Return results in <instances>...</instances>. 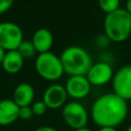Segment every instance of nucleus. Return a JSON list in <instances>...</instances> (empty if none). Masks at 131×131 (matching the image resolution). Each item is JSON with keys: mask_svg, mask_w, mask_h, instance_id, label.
I'll return each mask as SVG.
<instances>
[{"mask_svg": "<svg viewBox=\"0 0 131 131\" xmlns=\"http://www.w3.org/2000/svg\"><path fill=\"white\" fill-rule=\"evenodd\" d=\"M127 101L117 94L106 93L99 96L91 106L92 121L101 127H117L126 119Z\"/></svg>", "mask_w": 131, "mask_h": 131, "instance_id": "nucleus-1", "label": "nucleus"}, {"mask_svg": "<svg viewBox=\"0 0 131 131\" xmlns=\"http://www.w3.org/2000/svg\"><path fill=\"white\" fill-rule=\"evenodd\" d=\"M103 31L110 41L116 43L126 41L131 34V15L125 8H119L106 14L103 20Z\"/></svg>", "mask_w": 131, "mask_h": 131, "instance_id": "nucleus-2", "label": "nucleus"}, {"mask_svg": "<svg viewBox=\"0 0 131 131\" xmlns=\"http://www.w3.org/2000/svg\"><path fill=\"white\" fill-rule=\"evenodd\" d=\"M64 73L71 76H86L91 68L92 59L86 49L81 46H69L60 54Z\"/></svg>", "mask_w": 131, "mask_h": 131, "instance_id": "nucleus-3", "label": "nucleus"}, {"mask_svg": "<svg viewBox=\"0 0 131 131\" xmlns=\"http://www.w3.org/2000/svg\"><path fill=\"white\" fill-rule=\"evenodd\" d=\"M35 69L41 78L48 81H56L64 74L60 57L50 51L38 54L35 60Z\"/></svg>", "mask_w": 131, "mask_h": 131, "instance_id": "nucleus-4", "label": "nucleus"}, {"mask_svg": "<svg viewBox=\"0 0 131 131\" xmlns=\"http://www.w3.org/2000/svg\"><path fill=\"white\" fill-rule=\"evenodd\" d=\"M61 115L66 124L74 130L86 127L89 119L86 107L78 101L66 103L62 107Z\"/></svg>", "mask_w": 131, "mask_h": 131, "instance_id": "nucleus-5", "label": "nucleus"}, {"mask_svg": "<svg viewBox=\"0 0 131 131\" xmlns=\"http://www.w3.org/2000/svg\"><path fill=\"white\" fill-rule=\"evenodd\" d=\"M24 41L20 27L11 21L0 23V47L5 51L16 50Z\"/></svg>", "mask_w": 131, "mask_h": 131, "instance_id": "nucleus-6", "label": "nucleus"}, {"mask_svg": "<svg viewBox=\"0 0 131 131\" xmlns=\"http://www.w3.org/2000/svg\"><path fill=\"white\" fill-rule=\"evenodd\" d=\"M114 93L128 101L131 100V64L120 68L112 80Z\"/></svg>", "mask_w": 131, "mask_h": 131, "instance_id": "nucleus-7", "label": "nucleus"}, {"mask_svg": "<svg viewBox=\"0 0 131 131\" xmlns=\"http://www.w3.org/2000/svg\"><path fill=\"white\" fill-rule=\"evenodd\" d=\"M114 70L112 66L105 61H99L93 63L86 74V78L89 83L94 86H102L113 80Z\"/></svg>", "mask_w": 131, "mask_h": 131, "instance_id": "nucleus-8", "label": "nucleus"}, {"mask_svg": "<svg viewBox=\"0 0 131 131\" xmlns=\"http://www.w3.org/2000/svg\"><path fill=\"white\" fill-rule=\"evenodd\" d=\"M68 98V93L64 86L54 83L49 85L43 93V101L46 104L47 108L57 110L63 107Z\"/></svg>", "mask_w": 131, "mask_h": 131, "instance_id": "nucleus-9", "label": "nucleus"}, {"mask_svg": "<svg viewBox=\"0 0 131 131\" xmlns=\"http://www.w3.org/2000/svg\"><path fill=\"white\" fill-rule=\"evenodd\" d=\"M66 91L68 96L74 99L85 98L91 91V84L86 76H71L66 82Z\"/></svg>", "mask_w": 131, "mask_h": 131, "instance_id": "nucleus-10", "label": "nucleus"}, {"mask_svg": "<svg viewBox=\"0 0 131 131\" xmlns=\"http://www.w3.org/2000/svg\"><path fill=\"white\" fill-rule=\"evenodd\" d=\"M19 106L12 99L0 100V126H8L19 117Z\"/></svg>", "mask_w": 131, "mask_h": 131, "instance_id": "nucleus-11", "label": "nucleus"}, {"mask_svg": "<svg viewBox=\"0 0 131 131\" xmlns=\"http://www.w3.org/2000/svg\"><path fill=\"white\" fill-rule=\"evenodd\" d=\"M31 41L39 54L45 53L50 51L53 45V35L50 30L46 28H40L34 33Z\"/></svg>", "mask_w": 131, "mask_h": 131, "instance_id": "nucleus-12", "label": "nucleus"}, {"mask_svg": "<svg viewBox=\"0 0 131 131\" xmlns=\"http://www.w3.org/2000/svg\"><path fill=\"white\" fill-rule=\"evenodd\" d=\"M35 97V90L29 83L18 84L13 91V101L19 106H29Z\"/></svg>", "mask_w": 131, "mask_h": 131, "instance_id": "nucleus-13", "label": "nucleus"}, {"mask_svg": "<svg viewBox=\"0 0 131 131\" xmlns=\"http://www.w3.org/2000/svg\"><path fill=\"white\" fill-rule=\"evenodd\" d=\"M24 60L25 59L23 58V56L19 54L17 50L6 51L1 66L6 73L16 74L21 70L24 66Z\"/></svg>", "mask_w": 131, "mask_h": 131, "instance_id": "nucleus-14", "label": "nucleus"}, {"mask_svg": "<svg viewBox=\"0 0 131 131\" xmlns=\"http://www.w3.org/2000/svg\"><path fill=\"white\" fill-rule=\"evenodd\" d=\"M16 50L19 52V54L23 56L24 59L34 57L36 52H37L33 43H32V41H29V40H24Z\"/></svg>", "mask_w": 131, "mask_h": 131, "instance_id": "nucleus-15", "label": "nucleus"}, {"mask_svg": "<svg viewBox=\"0 0 131 131\" xmlns=\"http://www.w3.org/2000/svg\"><path fill=\"white\" fill-rule=\"evenodd\" d=\"M120 4L121 3L119 0H100L98 2V6L106 14L113 13L118 10L120 8Z\"/></svg>", "mask_w": 131, "mask_h": 131, "instance_id": "nucleus-16", "label": "nucleus"}, {"mask_svg": "<svg viewBox=\"0 0 131 131\" xmlns=\"http://www.w3.org/2000/svg\"><path fill=\"white\" fill-rule=\"evenodd\" d=\"M31 107H32L33 114H34L35 116H42V115H44V114L46 113V111H47V106H46V104L44 103L43 100H39V101L34 102V103L31 105Z\"/></svg>", "mask_w": 131, "mask_h": 131, "instance_id": "nucleus-17", "label": "nucleus"}, {"mask_svg": "<svg viewBox=\"0 0 131 131\" xmlns=\"http://www.w3.org/2000/svg\"><path fill=\"white\" fill-rule=\"evenodd\" d=\"M33 111H32V107L31 105L29 106H21L19 107V113H18V117L23 120H29L32 118L33 116Z\"/></svg>", "mask_w": 131, "mask_h": 131, "instance_id": "nucleus-18", "label": "nucleus"}, {"mask_svg": "<svg viewBox=\"0 0 131 131\" xmlns=\"http://www.w3.org/2000/svg\"><path fill=\"white\" fill-rule=\"evenodd\" d=\"M13 2L11 0H0V14L9 10L12 6Z\"/></svg>", "mask_w": 131, "mask_h": 131, "instance_id": "nucleus-19", "label": "nucleus"}, {"mask_svg": "<svg viewBox=\"0 0 131 131\" xmlns=\"http://www.w3.org/2000/svg\"><path fill=\"white\" fill-rule=\"evenodd\" d=\"M108 42H110V40H108V38H107L105 35H100V36H98L97 39H96V43H97V45L100 46V47H105V46L108 44Z\"/></svg>", "mask_w": 131, "mask_h": 131, "instance_id": "nucleus-20", "label": "nucleus"}, {"mask_svg": "<svg viewBox=\"0 0 131 131\" xmlns=\"http://www.w3.org/2000/svg\"><path fill=\"white\" fill-rule=\"evenodd\" d=\"M34 131H57V130L51 126H40L36 128Z\"/></svg>", "mask_w": 131, "mask_h": 131, "instance_id": "nucleus-21", "label": "nucleus"}, {"mask_svg": "<svg viewBox=\"0 0 131 131\" xmlns=\"http://www.w3.org/2000/svg\"><path fill=\"white\" fill-rule=\"evenodd\" d=\"M98 131H118L116 127H101Z\"/></svg>", "mask_w": 131, "mask_h": 131, "instance_id": "nucleus-22", "label": "nucleus"}, {"mask_svg": "<svg viewBox=\"0 0 131 131\" xmlns=\"http://www.w3.org/2000/svg\"><path fill=\"white\" fill-rule=\"evenodd\" d=\"M125 9H126L127 12L131 15V0H128V1L126 2V7H125Z\"/></svg>", "mask_w": 131, "mask_h": 131, "instance_id": "nucleus-23", "label": "nucleus"}, {"mask_svg": "<svg viewBox=\"0 0 131 131\" xmlns=\"http://www.w3.org/2000/svg\"><path fill=\"white\" fill-rule=\"evenodd\" d=\"M5 50L4 49H2L1 47H0V66L2 64V61H3V58H4V55H5Z\"/></svg>", "mask_w": 131, "mask_h": 131, "instance_id": "nucleus-24", "label": "nucleus"}, {"mask_svg": "<svg viewBox=\"0 0 131 131\" xmlns=\"http://www.w3.org/2000/svg\"><path fill=\"white\" fill-rule=\"evenodd\" d=\"M74 131H91L89 128L87 127H84V128H81V129H77V130H74Z\"/></svg>", "mask_w": 131, "mask_h": 131, "instance_id": "nucleus-25", "label": "nucleus"}, {"mask_svg": "<svg viewBox=\"0 0 131 131\" xmlns=\"http://www.w3.org/2000/svg\"><path fill=\"white\" fill-rule=\"evenodd\" d=\"M126 131H131V125H129L128 126V128H127V130Z\"/></svg>", "mask_w": 131, "mask_h": 131, "instance_id": "nucleus-26", "label": "nucleus"}]
</instances>
